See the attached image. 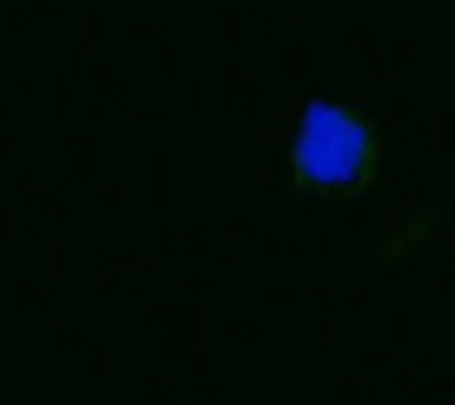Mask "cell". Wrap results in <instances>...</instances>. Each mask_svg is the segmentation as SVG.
<instances>
[{
	"label": "cell",
	"mask_w": 455,
	"mask_h": 405,
	"mask_svg": "<svg viewBox=\"0 0 455 405\" xmlns=\"http://www.w3.org/2000/svg\"><path fill=\"white\" fill-rule=\"evenodd\" d=\"M297 171L314 184H351L368 159V134L355 117L339 105L314 100L301 117L297 134Z\"/></svg>",
	"instance_id": "obj_1"
}]
</instances>
